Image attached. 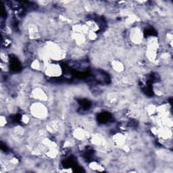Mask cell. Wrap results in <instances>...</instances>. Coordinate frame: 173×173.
Listing matches in <instances>:
<instances>
[{"instance_id":"6da1fadb","label":"cell","mask_w":173,"mask_h":173,"mask_svg":"<svg viewBox=\"0 0 173 173\" xmlns=\"http://www.w3.org/2000/svg\"><path fill=\"white\" fill-rule=\"evenodd\" d=\"M30 112L34 118L39 120H44L48 116V109L43 102H36L31 104Z\"/></svg>"},{"instance_id":"7a4b0ae2","label":"cell","mask_w":173,"mask_h":173,"mask_svg":"<svg viewBox=\"0 0 173 173\" xmlns=\"http://www.w3.org/2000/svg\"><path fill=\"white\" fill-rule=\"evenodd\" d=\"M45 75L51 78H58L62 75V68L61 66L57 63H48L43 66Z\"/></svg>"},{"instance_id":"3957f363","label":"cell","mask_w":173,"mask_h":173,"mask_svg":"<svg viewBox=\"0 0 173 173\" xmlns=\"http://www.w3.org/2000/svg\"><path fill=\"white\" fill-rule=\"evenodd\" d=\"M129 39L135 45L141 44L143 40V31L139 27H133L129 32Z\"/></svg>"},{"instance_id":"277c9868","label":"cell","mask_w":173,"mask_h":173,"mask_svg":"<svg viewBox=\"0 0 173 173\" xmlns=\"http://www.w3.org/2000/svg\"><path fill=\"white\" fill-rule=\"evenodd\" d=\"M31 97L37 102H43L47 100V95L45 91L40 87L34 89L31 92Z\"/></svg>"},{"instance_id":"5b68a950","label":"cell","mask_w":173,"mask_h":173,"mask_svg":"<svg viewBox=\"0 0 173 173\" xmlns=\"http://www.w3.org/2000/svg\"><path fill=\"white\" fill-rule=\"evenodd\" d=\"M73 136L78 141H84L87 138V132L82 128H77L73 132Z\"/></svg>"},{"instance_id":"8992f818","label":"cell","mask_w":173,"mask_h":173,"mask_svg":"<svg viewBox=\"0 0 173 173\" xmlns=\"http://www.w3.org/2000/svg\"><path fill=\"white\" fill-rule=\"evenodd\" d=\"M113 142L118 146H123L125 145L126 138L125 136L120 133H118L113 136Z\"/></svg>"},{"instance_id":"52a82bcc","label":"cell","mask_w":173,"mask_h":173,"mask_svg":"<svg viewBox=\"0 0 173 173\" xmlns=\"http://www.w3.org/2000/svg\"><path fill=\"white\" fill-rule=\"evenodd\" d=\"M112 67L113 70H114V71L118 72V73L123 72L125 68L123 63L118 60H114L112 62Z\"/></svg>"},{"instance_id":"ba28073f","label":"cell","mask_w":173,"mask_h":173,"mask_svg":"<svg viewBox=\"0 0 173 173\" xmlns=\"http://www.w3.org/2000/svg\"><path fill=\"white\" fill-rule=\"evenodd\" d=\"M91 142L95 146H99L103 143V138L101 135L94 134L91 136Z\"/></svg>"},{"instance_id":"9c48e42d","label":"cell","mask_w":173,"mask_h":173,"mask_svg":"<svg viewBox=\"0 0 173 173\" xmlns=\"http://www.w3.org/2000/svg\"><path fill=\"white\" fill-rule=\"evenodd\" d=\"M89 168L93 170L98 171V172H102L104 170L103 166L98 162L96 161H93L91 162L89 165Z\"/></svg>"},{"instance_id":"30bf717a","label":"cell","mask_w":173,"mask_h":173,"mask_svg":"<svg viewBox=\"0 0 173 173\" xmlns=\"http://www.w3.org/2000/svg\"><path fill=\"white\" fill-rule=\"evenodd\" d=\"M73 39L75 40V42L77 43V44H83L85 42L86 40V37L85 35L83 34H81V33H73Z\"/></svg>"},{"instance_id":"8fae6325","label":"cell","mask_w":173,"mask_h":173,"mask_svg":"<svg viewBox=\"0 0 173 173\" xmlns=\"http://www.w3.org/2000/svg\"><path fill=\"white\" fill-rule=\"evenodd\" d=\"M31 67L34 70H39L40 68H42V65H41L39 60H37V59H35V60L32 61L31 64Z\"/></svg>"},{"instance_id":"7c38bea8","label":"cell","mask_w":173,"mask_h":173,"mask_svg":"<svg viewBox=\"0 0 173 173\" xmlns=\"http://www.w3.org/2000/svg\"><path fill=\"white\" fill-rule=\"evenodd\" d=\"M156 106H154L153 105H150L148 107V110L147 112L149 114V115H153L155 113H156Z\"/></svg>"},{"instance_id":"4fadbf2b","label":"cell","mask_w":173,"mask_h":173,"mask_svg":"<svg viewBox=\"0 0 173 173\" xmlns=\"http://www.w3.org/2000/svg\"><path fill=\"white\" fill-rule=\"evenodd\" d=\"M30 121V118L28 115L23 114L21 116V122L24 125H27Z\"/></svg>"},{"instance_id":"5bb4252c","label":"cell","mask_w":173,"mask_h":173,"mask_svg":"<svg viewBox=\"0 0 173 173\" xmlns=\"http://www.w3.org/2000/svg\"><path fill=\"white\" fill-rule=\"evenodd\" d=\"M7 123H8V120L6 118V116L3 115H2L0 116V125H1V126L2 127L6 126Z\"/></svg>"},{"instance_id":"9a60e30c","label":"cell","mask_w":173,"mask_h":173,"mask_svg":"<svg viewBox=\"0 0 173 173\" xmlns=\"http://www.w3.org/2000/svg\"><path fill=\"white\" fill-rule=\"evenodd\" d=\"M1 60L2 62L4 63H8V62L9 61V57L6 53V52H2L1 53Z\"/></svg>"}]
</instances>
